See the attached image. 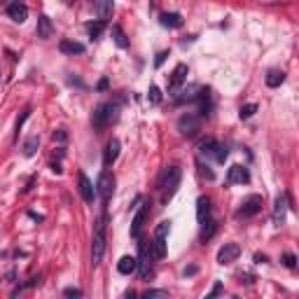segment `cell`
I'll list each match as a JSON object with an SVG mask.
<instances>
[{
  "label": "cell",
  "instance_id": "7bdbcfd3",
  "mask_svg": "<svg viewBox=\"0 0 299 299\" xmlns=\"http://www.w3.org/2000/svg\"><path fill=\"white\" fill-rule=\"evenodd\" d=\"M12 2H17V0H5V5H12Z\"/></svg>",
  "mask_w": 299,
  "mask_h": 299
},
{
  "label": "cell",
  "instance_id": "484cf974",
  "mask_svg": "<svg viewBox=\"0 0 299 299\" xmlns=\"http://www.w3.org/2000/svg\"><path fill=\"white\" fill-rule=\"evenodd\" d=\"M201 224H203V227H201V241H208V238L215 236V231H218V222L208 218V220H203Z\"/></svg>",
  "mask_w": 299,
  "mask_h": 299
},
{
  "label": "cell",
  "instance_id": "7402d4cb",
  "mask_svg": "<svg viewBox=\"0 0 299 299\" xmlns=\"http://www.w3.org/2000/svg\"><path fill=\"white\" fill-rule=\"evenodd\" d=\"M59 49H61V54H84L87 52V47L82 42H73V40H61V44H59Z\"/></svg>",
  "mask_w": 299,
  "mask_h": 299
},
{
  "label": "cell",
  "instance_id": "9c48e42d",
  "mask_svg": "<svg viewBox=\"0 0 299 299\" xmlns=\"http://www.w3.org/2000/svg\"><path fill=\"white\" fill-rule=\"evenodd\" d=\"M138 203H141V206H138V211H136L133 222H131V236L133 238H141L143 222H145V218H148V213H150V203L148 201H138Z\"/></svg>",
  "mask_w": 299,
  "mask_h": 299
},
{
  "label": "cell",
  "instance_id": "2e32d148",
  "mask_svg": "<svg viewBox=\"0 0 299 299\" xmlns=\"http://www.w3.org/2000/svg\"><path fill=\"white\" fill-rule=\"evenodd\" d=\"M7 14L12 21H17V24H24L28 19V7L24 5V2H12V5H7Z\"/></svg>",
  "mask_w": 299,
  "mask_h": 299
},
{
  "label": "cell",
  "instance_id": "83f0119b",
  "mask_svg": "<svg viewBox=\"0 0 299 299\" xmlns=\"http://www.w3.org/2000/svg\"><path fill=\"white\" fill-rule=\"evenodd\" d=\"M148 98H150L152 106H159V103H161V91H159V87H150Z\"/></svg>",
  "mask_w": 299,
  "mask_h": 299
},
{
  "label": "cell",
  "instance_id": "d4e9b609",
  "mask_svg": "<svg viewBox=\"0 0 299 299\" xmlns=\"http://www.w3.org/2000/svg\"><path fill=\"white\" fill-rule=\"evenodd\" d=\"M110 33H112V40L119 49H126V47H129V37H126V33L122 31V26H112Z\"/></svg>",
  "mask_w": 299,
  "mask_h": 299
},
{
  "label": "cell",
  "instance_id": "d6a6232c",
  "mask_svg": "<svg viewBox=\"0 0 299 299\" xmlns=\"http://www.w3.org/2000/svg\"><path fill=\"white\" fill-rule=\"evenodd\" d=\"M196 164H199V171H201V176H206L208 180H215V173H213L208 166H203V161H196Z\"/></svg>",
  "mask_w": 299,
  "mask_h": 299
},
{
  "label": "cell",
  "instance_id": "ba28073f",
  "mask_svg": "<svg viewBox=\"0 0 299 299\" xmlns=\"http://www.w3.org/2000/svg\"><path fill=\"white\" fill-rule=\"evenodd\" d=\"M260 211H262V196L253 194V196H248L246 201L241 203V208L236 211V218L238 220H241V218H253V215H257Z\"/></svg>",
  "mask_w": 299,
  "mask_h": 299
},
{
  "label": "cell",
  "instance_id": "4fadbf2b",
  "mask_svg": "<svg viewBox=\"0 0 299 299\" xmlns=\"http://www.w3.org/2000/svg\"><path fill=\"white\" fill-rule=\"evenodd\" d=\"M285 213H288V194H281L278 199H276V206H273V224L276 227H281L283 222H285Z\"/></svg>",
  "mask_w": 299,
  "mask_h": 299
},
{
  "label": "cell",
  "instance_id": "74e56055",
  "mask_svg": "<svg viewBox=\"0 0 299 299\" xmlns=\"http://www.w3.org/2000/svg\"><path fill=\"white\" fill-rule=\"evenodd\" d=\"M49 168H52V171L56 173V176H61V173H63V168H61V164H59V161H56V164H52Z\"/></svg>",
  "mask_w": 299,
  "mask_h": 299
},
{
  "label": "cell",
  "instance_id": "9a60e30c",
  "mask_svg": "<svg viewBox=\"0 0 299 299\" xmlns=\"http://www.w3.org/2000/svg\"><path fill=\"white\" fill-rule=\"evenodd\" d=\"M36 33H37V37H40V40H49V37L54 36V24H52V19L47 17V14H40V17H37Z\"/></svg>",
  "mask_w": 299,
  "mask_h": 299
},
{
  "label": "cell",
  "instance_id": "ac0fdd59",
  "mask_svg": "<svg viewBox=\"0 0 299 299\" xmlns=\"http://www.w3.org/2000/svg\"><path fill=\"white\" fill-rule=\"evenodd\" d=\"M112 9H114V0H96V17L98 21H106L112 17Z\"/></svg>",
  "mask_w": 299,
  "mask_h": 299
},
{
  "label": "cell",
  "instance_id": "d590c367",
  "mask_svg": "<svg viewBox=\"0 0 299 299\" xmlns=\"http://www.w3.org/2000/svg\"><path fill=\"white\" fill-rule=\"evenodd\" d=\"M166 56H168V52H159V54H157V59H154V66L159 68V66L164 63V59H166Z\"/></svg>",
  "mask_w": 299,
  "mask_h": 299
},
{
  "label": "cell",
  "instance_id": "30bf717a",
  "mask_svg": "<svg viewBox=\"0 0 299 299\" xmlns=\"http://www.w3.org/2000/svg\"><path fill=\"white\" fill-rule=\"evenodd\" d=\"M238 255H241V246H238V243H224V246L218 250V264L236 262Z\"/></svg>",
  "mask_w": 299,
  "mask_h": 299
},
{
  "label": "cell",
  "instance_id": "d6986e66",
  "mask_svg": "<svg viewBox=\"0 0 299 299\" xmlns=\"http://www.w3.org/2000/svg\"><path fill=\"white\" fill-rule=\"evenodd\" d=\"M136 269H138V262H136V257L131 255H124L119 262H117V271L122 273V276H131V273H136Z\"/></svg>",
  "mask_w": 299,
  "mask_h": 299
},
{
  "label": "cell",
  "instance_id": "4dcf8cb0",
  "mask_svg": "<svg viewBox=\"0 0 299 299\" xmlns=\"http://www.w3.org/2000/svg\"><path fill=\"white\" fill-rule=\"evenodd\" d=\"M283 264H285L288 269H295V266H297V257L292 255V253H285V255H283Z\"/></svg>",
  "mask_w": 299,
  "mask_h": 299
},
{
  "label": "cell",
  "instance_id": "e0dca14e",
  "mask_svg": "<svg viewBox=\"0 0 299 299\" xmlns=\"http://www.w3.org/2000/svg\"><path fill=\"white\" fill-rule=\"evenodd\" d=\"M119 150H122V143L117 141V138H112V141L108 143V145H106V154H103V164H106V166H112L114 161H117Z\"/></svg>",
  "mask_w": 299,
  "mask_h": 299
},
{
  "label": "cell",
  "instance_id": "3957f363",
  "mask_svg": "<svg viewBox=\"0 0 299 299\" xmlns=\"http://www.w3.org/2000/svg\"><path fill=\"white\" fill-rule=\"evenodd\" d=\"M117 117H119V108L114 106V103H101L94 110V114H91V126L96 131H103L108 124L117 122Z\"/></svg>",
  "mask_w": 299,
  "mask_h": 299
},
{
  "label": "cell",
  "instance_id": "7a4b0ae2",
  "mask_svg": "<svg viewBox=\"0 0 299 299\" xmlns=\"http://www.w3.org/2000/svg\"><path fill=\"white\" fill-rule=\"evenodd\" d=\"M106 255V215H101L94 224V241H91V266H98Z\"/></svg>",
  "mask_w": 299,
  "mask_h": 299
},
{
  "label": "cell",
  "instance_id": "277c9868",
  "mask_svg": "<svg viewBox=\"0 0 299 299\" xmlns=\"http://www.w3.org/2000/svg\"><path fill=\"white\" fill-rule=\"evenodd\" d=\"M136 262H138V276H141L143 281H148L150 276H152V262H154V255H152V248L145 243V241H141L138 238V257H136Z\"/></svg>",
  "mask_w": 299,
  "mask_h": 299
},
{
  "label": "cell",
  "instance_id": "603a6c76",
  "mask_svg": "<svg viewBox=\"0 0 299 299\" xmlns=\"http://www.w3.org/2000/svg\"><path fill=\"white\" fill-rule=\"evenodd\" d=\"M264 82H266V87L269 89L281 87L283 82H285V73L283 71H269L266 73V77H264Z\"/></svg>",
  "mask_w": 299,
  "mask_h": 299
},
{
  "label": "cell",
  "instance_id": "52a82bcc",
  "mask_svg": "<svg viewBox=\"0 0 299 299\" xmlns=\"http://www.w3.org/2000/svg\"><path fill=\"white\" fill-rule=\"evenodd\" d=\"M114 185H117V180H114L112 171H108V168H106V171L98 176V180H96V194L103 199V203H108V199L112 196Z\"/></svg>",
  "mask_w": 299,
  "mask_h": 299
},
{
  "label": "cell",
  "instance_id": "f546056e",
  "mask_svg": "<svg viewBox=\"0 0 299 299\" xmlns=\"http://www.w3.org/2000/svg\"><path fill=\"white\" fill-rule=\"evenodd\" d=\"M143 297H145V299H157V297H168V290H148V292H143Z\"/></svg>",
  "mask_w": 299,
  "mask_h": 299
},
{
  "label": "cell",
  "instance_id": "8fae6325",
  "mask_svg": "<svg viewBox=\"0 0 299 299\" xmlns=\"http://www.w3.org/2000/svg\"><path fill=\"white\" fill-rule=\"evenodd\" d=\"M227 183H229V185H246V183H250V173H248V168L241 166V164H234V166L229 168V173H227Z\"/></svg>",
  "mask_w": 299,
  "mask_h": 299
},
{
  "label": "cell",
  "instance_id": "ffe728a7",
  "mask_svg": "<svg viewBox=\"0 0 299 299\" xmlns=\"http://www.w3.org/2000/svg\"><path fill=\"white\" fill-rule=\"evenodd\" d=\"M159 24L164 28H183V17L178 12H164L159 17Z\"/></svg>",
  "mask_w": 299,
  "mask_h": 299
},
{
  "label": "cell",
  "instance_id": "f35d334b",
  "mask_svg": "<svg viewBox=\"0 0 299 299\" xmlns=\"http://www.w3.org/2000/svg\"><path fill=\"white\" fill-rule=\"evenodd\" d=\"M36 180H37V178H36V176L31 178V180H28V185H26V187H24V192H31V189H33V185H36Z\"/></svg>",
  "mask_w": 299,
  "mask_h": 299
},
{
  "label": "cell",
  "instance_id": "ee69618b",
  "mask_svg": "<svg viewBox=\"0 0 299 299\" xmlns=\"http://www.w3.org/2000/svg\"><path fill=\"white\" fill-rule=\"evenodd\" d=\"M73 2H75V0H66V5H73Z\"/></svg>",
  "mask_w": 299,
  "mask_h": 299
},
{
  "label": "cell",
  "instance_id": "1f68e13d",
  "mask_svg": "<svg viewBox=\"0 0 299 299\" xmlns=\"http://www.w3.org/2000/svg\"><path fill=\"white\" fill-rule=\"evenodd\" d=\"M28 117H31V108H26V110L21 112V117L17 119V136H19V131H21V126H24V122H26Z\"/></svg>",
  "mask_w": 299,
  "mask_h": 299
},
{
  "label": "cell",
  "instance_id": "7c38bea8",
  "mask_svg": "<svg viewBox=\"0 0 299 299\" xmlns=\"http://www.w3.org/2000/svg\"><path fill=\"white\" fill-rule=\"evenodd\" d=\"M77 183H79V196H82V199H84V201L87 203H94V196H96V187L91 185V180H89L87 176H84V173H79L77 176Z\"/></svg>",
  "mask_w": 299,
  "mask_h": 299
},
{
  "label": "cell",
  "instance_id": "f1b7e54d",
  "mask_svg": "<svg viewBox=\"0 0 299 299\" xmlns=\"http://www.w3.org/2000/svg\"><path fill=\"white\" fill-rule=\"evenodd\" d=\"M255 112H257V106H255V103H248V106L241 108V112H238V117H241V119H248V117H253Z\"/></svg>",
  "mask_w": 299,
  "mask_h": 299
},
{
  "label": "cell",
  "instance_id": "cb8c5ba5",
  "mask_svg": "<svg viewBox=\"0 0 299 299\" xmlns=\"http://www.w3.org/2000/svg\"><path fill=\"white\" fill-rule=\"evenodd\" d=\"M37 148H40V136H31V138L24 141L21 152H24V157H33V154L37 152Z\"/></svg>",
  "mask_w": 299,
  "mask_h": 299
},
{
  "label": "cell",
  "instance_id": "5b68a950",
  "mask_svg": "<svg viewBox=\"0 0 299 299\" xmlns=\"http://www.w3.org/2000/svg\"><path fill=\"white\" fill-rule=\"evenodd\" d=\"M178 131L183 133L185 138H194L196 133L201 131V114L199 112L180 114V119H178Z\"/></svg>",
  "mask_w": 299,
  "mask_h": 299
},
{
  "label": "cell",
  "instance_id": "ab89813d",
  "mask_svg": "<svg viewBox=\"0 0 299 299\" xmlns=\"http://www.w3.org/2000/svg\"><path fill=\"white\" fill-rule=\"evenodd\" d=\"M194 273H196V266H189V269L183 271V276H194Z\"/></svg>",
  "mask_w": 299,
  "mask_h": 299
},
{
  "label": "cell",
  "instance_id": "e575fe53",
  "mask_svg": "<svg viewBox=\"0 0 299 299\" xmlns=\"http://www.w3.org/2000/svg\"><path fill=\"white\" fill-rule=\"evenodd\" d=\"M54 138H56L59 143H66L68 141V133H66V129H59V131L54 133Z\"/></svg>",
  "mask_w": 299,
  "mask_h": 299
},
{
  "label": "cell",
  "instance_id": "8d00e7d4",
  "mask_svg": "<svg viewBox=\"0 0 299 299\" xmlns=\"http://www.w3.org/2000/svg\"><path fill=\"white\" fill-rule=\"evenodd\" d=\"M220 292H222V285H220V283H215V288L208 292V297H215V295H220Z\"/></svg>",
  "mask_w": 299,
  "mask_h": 299
},
{
  "label": "cell",
  "instance_id": "44dd1931",
  "mask_svg": "<svg viewBox=\"0 0 299 299\" xmlns=\"http://www.w3.org/2000/svg\"><path fill=\"white\" fill-rule=\"evenodd\" d=\"M211 218V199L208 196H199L196 199V220L203 222Z\"/></svg>",
  "mask_w": 299,
  "mask_h": 299
},
{
  "label": "cell",
  "instance_id": "b9f144b4",
  "mask_svg": "<svg viewBox=\"0 0 299 299\" xmlns=\"http://www.w3.org/2000/svg\"><path fill=\"white\" fill-rule=\"evenodd\" d=\"M98 89H101V91H103V89H108V79H101V82H98Z\"/></svg>",
  "mask_w": 299,
  "mask_h": 299
},
{
  "label": "cell",
  "instance_id": "5bb4252c",
  "mask_svg": "<svg viewBox=\"0 0 299 299\" xmlns=\"http://www.w3.org/2000/svg\"><path fill=\"white\" fill-rule=\"evenodd\" d=\"M187 79V66L185 63H178L176 68H173V73H171V79H168V89L171 91H178L180 89V84Z\"/></svg>",
  "mask_w": 299,
  "mask_h": 299
},
{
  "label": "cell",
  "instance_id": "8992f818",
  "mask_svg": "<svg viewBox=\"0 0 299 299\" xmlns=\"http://www.w3.org/2000/svg\"><path fill=\"white\" fill-rule=\"evenodd\" d=\"M199 150H201V154H206V157H213L218 164H224L227 157H229L227 145L218 143L215 138H206V141H201L199 143Z\"/></svg>",
  "mask_w": 299,
  "mask_h": 299
},
{
  "label": "cell",
  "instance_id": "4316f807",
  "mask_svg": "<svg viewBox=\"0 0 299 299\" xmlns=\"http://www.w3.org/2000/svg\"><path fill=\"white\" fill-rule=\"evenodd\" d=\"M103 28H106V21H96V24H87V33L91 40H98L103 36Z\"/></svg>",
  "mask_w": 299,
  "mask_h": 299
},
{
  "label": "cell",
  "instance_id": "60d3db41",
  "mask_svg": "<svg viewBox=\"0 0 299 299\" xmlns=\"http://www.w3.org/2000/svg\"><path fill=\"white\" fill-rule=\"evenodd\" d=\"M255 262H257V264H264V262H266V255H260V253H257V255H255Z\"/></svg>",
  "mask_w": 299,
  "mask_h": 299
},
{
  "label": "cell",
  "instance_id": "6da1fadb",
  "mask_svg": "<svg viewBox=\"0 0 299 299\" xmlns=\"http://www.w3.org/2000/svg\"><path fill=\"white\" fill-rule=\"evenodd\" d=\"M180 178H183V171L180 166H166L161 171V176H159V192H161V203H168L173 199V194L178 192V187H180Z\"/></svg>",
  "mask_w": 299,
  "mask_h": 299
},
{
  "label": "cell",
  "instance_id": "836d02e7",
  "mask_svg": "<svg viewBox=\"0 0 299 299\" xmlns=\"http://www.w3.org/2000/svg\"><path fill=\"white\" fill-rule=\"evenodd\" d=\"M63 295H66V297H82V290H79V288H66Z\"/></svg>",
  "mask_w": 299,
  "mask_h": 299
}]
</instances>
